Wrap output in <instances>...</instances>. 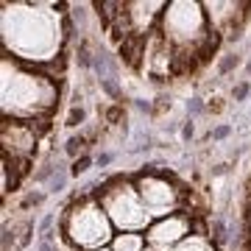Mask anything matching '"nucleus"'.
<instances>
[{
  "label": "nucleus",
  "instance_id": "nucleus-1",
  "mask_svg": "<svg viewBox=\"0 0 251 251\" xmlns=\"http://www.w3.org/2000/svg\"><path fill=\"white\" fill-rule=\"evenodd\" d=\"M64 9H70V3L64 0L3 3V14H0L3 56H11L31 67H42L50 75L62 78L64 39L67 34H73V23L67 20Z\"/></svg>",
  "mask_w": 251,
  "mask_h": 251
},
{
  "label": "nucleus",
  "instance_id": "nucleus-2",
  "mask_svg": "<svg viewBox=\"0 0 251 251\" xmlns=\"http://www.w3.org/2000/svg\"><path fill=\"white\" fill-rule=\"evenodd\" d=\"M0 109L3 120H23L39 123L50 120L59 106V78L42 67L23 64L11 56L0 62Z\"/></svg>",
  "mask_w": 251,
  "mask_h": 251
},
{
  "label": "nucleus",
  "instance_id": "nucleus-3",
  "mask_svg": "<svg viewBox=\"0 0 251 251\" xmlns=\"http://www.w3.org/2000/svg\"><path fill=\"white\" fill-rule=\"evenodd\" d=\"M59 232L75 251H92L109 246L117 234L98 196L73 198L59 212Z\"/></svg>",
  "mask_w": 251,
  "mask_h": 251
},
{
  "label": "nucleus",
  "instance_id": "nucleus-4",
  "mask_svg": "<svg viewBox=\"0 0 251 251\" xmlns=\"http://www.w3.org/2000/svg\"><path fill=\"white\" fill-rule=\"evenodd\" d=\"M98 201L103 204L115 232H148L153 218L143 206V198L134 187L131 173H115L106 176L98 190Z\"/></svg>",
  "mask_w": 251,
  "mask_h": 251
},
{
  "label": "nucleus",
  "instance_id": "nucleus-5",
  "mask_svg": "<svg viewBox=\"0 0 251 251\" xmlns=\"http://www.w3.org/2000/svg\"><path fill=\"white\" fill-rule=\"evenodd\" d=\"M131 179H134V187L143 198V206L148 209V215L153 221L168 218L173 212H184V209L193 212L190 209V193L184 190V184L159 165L148 162L140 171L131 173Z\"/></svg>",
  "mask_w": 251,
  "mask_h": 251
},
{
  "label": "nucleus",
  "instance_id": "nucleus-6",
  "mask_svg": "<svg viewBox=\"0 0 251 251\" xmlns=\"http://www.w3.org/2000/svg\"><path fill=\"white\" fill-rule=\"evenodd\" d=\"M48 123L50 120H39V123H23V120H3V159H11L23 165V168H31L36 156V148H39V140L48 131Z\"/></svg>",
  "mask_w": 251,
  "mask_h": 251
},
{
  "label": "nucleus",
  "instance_id": "nucleus-7",
  "mask_svg": "<svg viewBox=\"0 0 251 251\" xmlns=\"http://www.w3.org/2000/svg\"><path fill=\"white\" fill-rule=\"evenodd\" d=\"M196 229V212H173L168 218H159V221H153L148 226V232H145V240L148 246L156 251H173L179 246L181 240H187Z\"/></svg>",
  "mask_w": 251,
  "mask_h": 251
},
{
  "label": "nucleus",
  "instance_id": "nucleus-8",
  "mask_svg": "<svg viewBox=\"0 0 251 251\" xmlns=\"http://www.w3.org/2000/svg\"><path fill=\"white\" fill-rule=\"evenodd\" d=\"M109 246L112 251H145L148 240H145V232H117Z\"/></svg>",
  "mask_w": 251,
  "mask_h": 251
},
{
  "label": "nucleus",
  "instance_id": "nucleus-9",
  "mask_svg": "<svg viewBox=\"0 0 251 251\" xmlns=\"http://www.w3.org/2000/svg\"><path fill=\"white\" fill-rule=\"evenodd\" d=\"M173 251H218V243L209 237V234H201V232H193L187 240H181Z\"/></svg>",
  "mask_w": 251,
  "mask_h": 251
},
{
  "label": "nucleus",
  "instance_id": "nucleus-10",
  "mask_svg": "<svg viewBox=\"0 0 251 251\" xmlns=\"http://www.w3.org/2000/svg\"><path fill=\"white\" fill-rule=\"evenodd\" d=\"M64 153H67V159H78V156H84L87 151V134H73L67 143H64Z\"/></svg>",
  "mask_w": 251,
  "mask_h": 251
},
{
  "label": "nucleus",
  "instance_id": "nucleus-11",
  "mask_svg": "<svg viewBox=\"0 0 251 251\" xmlns=\"http://www.w3.org/2000/svg\"><path fill=\"white\" fill-rule=\"evenodd\" d=\"M70 179H73L70 171H64V168H56V173L50 176V181L45 184L48 196H59V193H64V190H67V181H70Z\"/></svg>",
  "mask_w": 251,
  "mask_h": 251
},
{
  "label": "nucleus",
  "instance_id": "nucleus-12",
  "mask_svg": "<svg viewBox=\"0 0 251 251\" xmlns=\"http://www.w3.org/2000/svg\"><path fill=\"white\" fill-rule=\"evenodd\" d=\"M92 165H95V156H92V153H84V156H78V159L70 162V168H67V171H70L73 179H78V176H84V173H90Z\"/></svg>",
  "mask_w": 251,
  "mask_h": 251
},
{
  "label": "nucleus",
  "instance_id": "nucleus-13",
  "mask_svg": "<svg viewBox=\"0 0 251 251\" xmlns=\"http://www.w3.org/2000/svg\"><path fill=\"white\" fill-rule=\"evenodd\" d=\"M240 62H243V56L224 53V56H221V62H218V73H221V75H229L232 70H237V67H240Z\"/></svg>",
  "mask_w": 251,
  "mask_h": 251
},
{
  "label": "nucleus",
  "instance_id": "nucleus-14",
  "mask_svg": "<svg viewBox=\"0 0 251 251\" xmlns=\"http://www.w3.org/2000/svg\"><path fill=\"white\" fill-rule=\"evenodd\" d=\"M84 120H87V109L81 106V103H73L70 112H67V120H64V126H67V128H75V126H81Z\"/></svg>",
  "mask_w": 251,
  "mask_h": 251
},
{
  "label": "nucleus",
  "instance_id": "nucleus-15",
  "mask_svg": "<svg viewBox=\"0 0 251 251\" xmlns=\"http://www.w3.org/2000/svg\"><path fill=\"white\" fill-rule=\"evenodd\" d=\"M48 198V193H42V190H31V193H25V198H23V204H20V209L25 212V209H34V206H39L42 201Z\"/></svg>",
  "mask_w": 251,
  "mask_h": 251
},
{
  "label": "nucleus",
  "instance_id": "nucleus-16",
  "mask_svg": "<svg viewBox=\"0 0 251 251\" xmlns=\"http://www.w3.org/2000/svg\"><path fill=\"white\" fill-rule=\"evenodd\" d=\"M249 92H251V84H249V81H240V84L232 90V98L237 100V103H243V100L249 98Z\"/></svg>",
  "mask_w": 251,
  "mask_h": 251
},
{
  "label": "nucleus",
  "instance_id": "nucleus-17",
  "mask_svg": "<svg viewBox=\"0 0 251 251\" xmlns=\"http://www.w3.org/2000/svg\"><path fill=\"white\" fill-rule=\"evenodd\" d=\"M204 112H206V103L201 98H190L187 100V115L196 117V115H204Z\"/></svg>",
  "mask_w": 251,
  "mask_h": 251
},
{
  "label": "nucleus",
  "instance_id": "nucleus-18",
  "mask_svg": "<svg viewBox=\"0 0 251 251\" xmlns=\"http://www.w3.org/2000/svg\"><path fill=\"white\" fill-rule=\"evenodd\" d=\"M229 134H232V126H215V128L209 131V137H212L215 143H221V140H226Z\"/></svg>",
  "mask_w": 251,
  "mask_h": 251
},
{
  "label": "nucleus",
  "instance_id": "nucleus-19",
  "mask_svg": "<svg viewBox=\"0 0 251 251\" xmlns=\"http://www.w3.org/2000/svg\"><path fill=\"white\" fill-rule=\"evenodd\" d=\"M193 137H196V126H193V120H187V123L181 126V140H184V143H190Z\"/></svg>",
  "mask_w": 251,
  "mask_h": 251
},
{
  "label": "nucleus",
  "instance_id": "nucleus-20",
  "mask_svg": "<svg viewBox=\"0 0 251 251\" xmlns=\"http://www.w3.org/2000/svg\"><path fill=\"white\" fill-rule=\"evenodd\" d=\"M112 159H115L112 153H98V156H95V165H98V168H103V165H109Z\"/></svg>",
  "mask_w": 251,
  "mask_h": 251
},
{
  "label": "nucleus",
  "instance_id": "nucleus-21",
  "mask_svg": "<svg viewBox=\"0 0 251 251\" xmlns=\"http://www.w3.org/2000/svg\"><path fill=\"white\" fill-rule=\"evenodd\" d=\"M92 251H112V246H100V249H92Z\"/></svg>",
  "mask_w": 251,
  "mask_h": 251
},
{
  "label": "nucleus",
  "instance_id": "nucleus-22",
  "mask_svg": "<svg viewBox=\"0 0 251 251\" xmlns=\"http://www.w3.org/2000/svg\"><path fill=\"white\" fill-rule=\"evenodd\" d=\"M246 70H249V75H251V59H249V67H246Z\"/></svg>",
  "mask_w": 251,
  "mask_h": 251
},
{
  "label": "nucleus",
  "instance_id": "nucleus-23",
  "mask_svg": "<svg viewBox=\"0 0 251 251\" xmlns=\"http://www.w3.org/2000/svg\"><path fill=\"white\" fill-rule=\"evenodd\" d=\"M145 251H156V249H151V246H148V249H145Z\"/></svg>",
  "mask_w": 251,
  "mask_h": 251
},
{
  "label": "nucleus",
  "instance_id": "nucleus-24",
  "mask_svg": "<svg viewBox=\"0 0 251 251\" xmlns=\"http://www.w3.org/2000/svg\"><path fill=\"white\" fill-rule=\"evenodd\" d=\"M249 251H251V240H249Z\"/></svg>",
  "mask_w": 251,
  "mask_h": 251
}]
</instances>
